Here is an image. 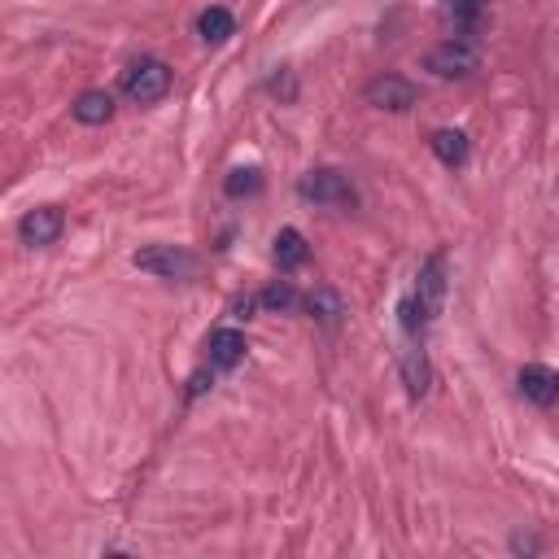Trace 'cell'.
<instances>
[{"label":"cell","mask_w":559,"mask_h":559,"mask_svg":"<svg viewBox=\"0 0 559 559\" xmlns=\"http://www.w3.org/2000/svg\"><path fill=\"white\" fill-rule=\"evenodd\" d=\"M223 192L236 197V201H240V197H258V192H262V170H258V166H236V170L223 179Z\"/></svg>","instance_id":"obj_16"},{"label":"cell","mask_w":559,"mask_h":559,"mask_svg":"<svg viewBox=\"0 0 559 559\" xmlns=\"http://www.w3.org/2000/svg\"><path fill=\"white\" fill-rule=\"evenodd\" d=\"M297 192L314 205H358V188L349 183V175L323 166V170H306L297 179Z\"/></svg>","instance_id":"obj_3"},{"label":"cell","mask_w":559,"mask_h":559,"mask_svg":"<svg viewBox=\"0 0 559 559\" xmlns=\"http://www.w3.org/2000/svg\"><path fill=\"white\" fill-rule=\"evenodd\" d=\"M197 31H201V39H205V44H223V39H231V35H236V17H231L223 4H210V9L197 17Z\"/></svg>","instance_id":"obj_13"},{"label":"cell","mask_w":559,"mask_h":559,"mask_svg":"<svg viewBox=\"0 0 559 559\" xmlns=\"http://www.w3.org/2000/svg\"><path fill=\"white\" fill-rule=\"evenodd\" d=\"M445 284H450V262H445V253L437 249V253L424 258V266H419V275H415V293H411V301L424 310L428 323L437 319V310H441V301H445Z\"/></svg>","instance_id":"obj_4"},{"label":"cell","mask_w":559,"mask_h":559,"mask_svg":"<svg viewBox=\"0 0 559 559\" xmlns=\"http://www.w3.org/2000/svg\"><path fill=\"white\" fill-rule=\"evenodd\" d=\"M432 153L445 162V166H463L467 162V135L463 131H454V127H441V131H432Z\"/></svg>","instance_id":"obj_15"},{"label":"cell","mask_w":559,"mask_h":559,"mask_svg":"<svg viewBox=\"0 0 559 559\" xmlns=\"http://www.w3.org/2000/svg\"><path fill=\"white\" fill-rule=\"evenodd\" d=\"M402 376H406V389H411V397H424L428 393V358H424V349H419V341H406V349H402Z\"/></svg>","instance_id":"obj_12"},{"label":"cell","mask_w":559,"mask_h":559,"mask_svg":"<svg viewBox=\"0 0 559 559\" xmlns=\"http://www.w3.org/2000/svg\"><path fill=\"white\" fill-rule=\"evenodd\" d=\"M515 389H520V397H528L533 406H550L555 393H559V376H555L550 367H542V362H528V367H520Z\"/></svg>","instance_id":"obj_9"},{"label":"cell","mask_w":559,"mask_h":559,"mask_svg":"<svg viewBox=\"0 0 559 559\" xmlns=\"http://www.w3.org/2000/svg\"><path fill=\"white\" fill-rule=\"evenodd\" d=\"M70 114H74V122H83V127H100V122L114 118V96L100 92V87H92V92H83V96L70 105Z\"/></svg>","instance_id":"obj_10"},{"label":"cell","mask_w":559,"mask_h":559,"mask_svg":"<svg viewBox=\"0 0 559 559\" xmlns=\"http://www.w3.org/2000/svg\"><path fill=\"white\" fill-rule=\"evenodd\" d=\"M485 4H489V0H445V9H450L459 22H476V17L485 13Z\"/></svg>","instance_id":"obj_18"},{"label":"cell","mask_w":559,"mask_h":559,"mask_svg":"<svg viewBox=\"0 0 559 559\" xmlns=\"http://www.w3.org/2000/svg\"><path fill=\"white\" fill-rule=\"evenodd\" d=\"M362 96H367V105H376V109H389V114H402V109H411L415 105V83L411 79H402V74H376L367 87H362Z\"/></svg>","instance_id":"obj_6"},{"label":"cell","mask_w":559,"mask_h":559,"mask_svg":"<svg viewBox=\"0 0 559 559\" xmlns=\"http://www.w3.org/2000/svg\"><path fill=\"white\" fill-rule=\"evenodd\" d=\"M297 301H301V297H297L293 284H271V288L258 293V306H266V310H293Z\"/></svg>","instance_id":"obj_17"},{"label":"cell","mask_w":559,"mask_h":559,"mask_svg":"<svg viewBox=\"0 0 559 559\" xmlns=\"http://www.w3.org/2000/svg\"><path fill=\"white\" fill-rule=\"evenodd\" d=\"M271 253H275V266H280V271H293V266L306 262L310 249H306V236H301L297 227H284V231L275 236V249H271Z\"/></svg>","instance_id":"obj_14"},{"label":"cell","mask_w":559,"mask_h":559,"mask_svg":"<svg viewBox=\"0 0 559 559\" xmlns=\"http://www.w3.org/2000/svg\"><path fill=\"white\" fill-rule=\"evenodd\" d=\"M131 262H135L140 271L157 275V280H192L197 266H201L197 253H188V249H179V245H148V249H135Z\"/></svg>","instance_id":"obj_2"},{"label":"cell","mask_w":559,"mask_h":559,"mask_svg":"<svg viewBox=\"0 0 559 559\" xmlns=\"http://www.w3.org/2000/svg\"><path fill=\"white\" fill-rule=\"evenodd\" d=\"M66 231V214L57 210V205H39V210H26L22 214V223H17V236H22V245H52L57 236Z\"/></svg>","instance_id":"obj_7"},{"label":"cell","mask_w":559,"mask_h":559,"mask_svg":"<svg viewBox=\"0 0 559 559\" xmlns=\"http://www.w3.org/2000/svg\"><path fill=\"white\" fill-rule=\"evenodd\" d=\"M170 83H175V74H170V66H166L162 57H140V61H131V66L122 70V92H127L135 105L162 100V96L170 92Z\"/></svg>","instance_id":"obj_1"},{"label":"cell","mask_w":559,"mask_h":559,"mask_svg":"<svg viewBox=\"0 0 559 559\" xmlns=\"http://www.w3.org/2000/svg\"><path fill=\"white\" fill-rule=\"evenodd\" d=\"M511 550H515V555H524V550L533 555V550H537V542H533V537H524V533H515V537H511Z\"/></svg>","instance_id":"obj_19"},{"label":"cell","mask_w":559,"mask_h":559,"mask_svg":"<svg viewBox=\"0 0 559 559\" xmlns=\"http://www.w3.org/2000/svg\"><path fill=\"white\" fill-rule=\"evenodd\" d=\"M424 66H428L437 79H463V74H472V70L480 66V52H476V44H467V39H445V44H437V48L424 57Z\"/></svg>","instance_id":"obj_5"},{"label":"cell","mask_w":559,"mask_h":559,"mask_svg":"<svg viewBox=\"0 0 559 559\" xmlns=\"http://www.w3.org/2000/svg\"><path fill=\"white\" fill-rule=\"evenodd\" d=\"M301 306L310 310V319H319V323H328V328H336L341 314H345V301H341L336 288H310V293L301 297Z\"/></svg>","instance_id":"obj_11"},{"label":"cell","mask_w":559,"mask_h":559,"mask_svg":"<svg viewBox=\"0 0 559 559\" xmlns=\"http://www.w3.org/2000/svg\"><path fill=\"white\" fill-rule=\"evenodd\" d=\"M245 332H236V328H218V332H210V341H205V362H210V371H231L240 358H245Z\"/></svg>","instance_id":"obj_8"}]
</instances>
